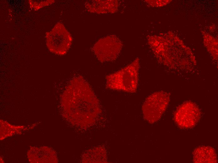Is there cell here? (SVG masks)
<instances>
[{"mask_svg":"<svg viewBox=\"0 0 218 163\" xmlns=\"http://www.w3.org/2000/svg\"><path fill=\"white\" fill-rule=\"evenodd\" d=\"M193 161L194 163L217 162V154L213 147L202 146L196 148L193 153Z\"/></svg>","mask_w":218,"mask_h":163,"instance_id":"cell-7","label":"cell"},{"mask_svg":"<svg viewBox=\"0 0 218 163\" xmlns=\"http://www.w3.org/2000/svg\"><path fill=\"white\" fill-rule=\"evenodd\" d=\"M46 45L50 52L57 55H64L70 49L72 38L65 26L57 23L49 32L45 34Z\"/></svg>","mask_w":218,"mask_h":163,"instance_id":"cell-4","label":"cell"},{"mask_svg":"<svg viewBox=\"0 0 218 163\" xmlns=\"http://www.w3.org/2000/svg\"><path fill=\"white\" fill-rule=\"evenodd\" d=\"M65 106L77 118H93L101 112L98 100L89 83L81 76L73 78L64 92Z\"/></svg>","mask_w":218,"mask_h":163,"instance_id":"cell-1","label":"cell"},{"mask_svg":"<svg viewBox=\"0 0 218 163\" xmlns=\"http://www.w3.org/2000/svg\"><path fill=\"white\" fill-rule=\"evenodd\" d=\"M115 1L89 0L85 3V8L88 12L97 13L113 12L116 8Z\"/></svg>","mask_w":218,"mask_h":163,"instance_id":"cell-8","label":"cell"},{"mask_svg":"<svg viewBox=\"0 0 218 163\" xmlns=\"http://www.w3.org/2000/svg\"><path fill=\"white\" fill-rule=\"evenodd\" d=\"M139 69V61L137 59L126 67L106 75V87L114 90L135 92L138 84Z\"/></svg>","mask_w":218,"mask_h":163,"instance_id":"cell-2","label":"cell"},{"mask_svg":"<svg viewBox=\"0 0 218 163\" xmlns=\"http://www.w3.org/2000/svg\"><path fill=\"white\" fill-rule=\"evenodd\" d=\"M121 48V44L118 39L115 36L110 35L99 40L92 49L97 59L104 62L115 60Z\"/></svg>","mask_w":218,"mask_h":163,"instance_id":"cell-5","label":"cell"},{"mask_svg":"<svg viewBox=\"0 0 218 163\" xmlns=\"http://www.w3.org/2000/svg\"><path fill=\"white\" fill-rule=\"evenodd\" d=\"M170 96L168 92L164 91L156 92L148 96L142 108L145 119L150 124L159 120L168 106Z\"/></svg>","mask_w":218,"mask_h":163,"instance_id":"cell-3","label":"cell"},{"mask_svg":"<svg viewBox=\"0 0 218 163\" xmlns=\"http://www.w3.org/2000/svg\"><path fill=\"white\" fill-rule=\"evenodd\" d=\"M201 111L194 103L187 101L183 103L177 108L174 113L175 121L182 129L191 128L200 120Z\"/></svg>","mask_w":218,"mask_h":163,"instance_id":"cell-6","label":"cell"},{"mask_svg":"<svg viewBox=\"0 0 218 163\" xmlns=\"http://www.w3.org/2000/svg\"><path fill=\"white\" fill-rule=\"evenodd\" d=\"M54 2V0H29L30 7L34 10H37Z\"/></svg>","mask_w":218,"mask_h":163,"instance_id":"cell-9","label":"cell"}]
</instances>
